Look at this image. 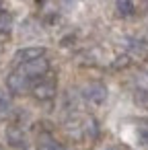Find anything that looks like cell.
<instances>
[{
    "label": "cell",
    "instance_id": "cell-1",
    "mask_svg": "<svg viewBox=\"0 0 148 150\" xmlns=\"http://www.w3.org/2000/svg\"><path fill=\"white\" fill-rule=\"evenodd\" d=\"M6 86H8V91L15 93V95H23L25 91H29L31 80H29L21 70H17V72L8 74V78H6Z\"/></svg>",
    "mask_w": 148,
    "mask_h": 150
},
{
    "label": "cell",
    "instance_id": "cell-6",
    "mask_svg": "<svg viewBox=\"0 0 148 150\" xmlns=\"http://www.w3.org/2000/svg\"><path fill=\"white\" fill-rule=\"evenodd\" d=\"M6 142L15 150H27V138H25L23 129H19V127H8L6 129Z\"/></svg>",
    "mask_w": 148,
    "mask_h": 150
},
{
    "label": "cell",
    "instance_id": "cell-8",
    "mask_svg": "<svg viewBox=\"0 0 148 150\" xmlns=\"http://www.w3.org/2000/svg\"><path fill=\"white\" fill-rule=\"evenodd\" d=\"M117 13L121 17H130L134 13V2L132 0H117Z\"/></svg>",
    "mask_w": 148,
    "mask_h": 150
},
{
    "label": "cell",
    "instance_id": "cell-10",
    "mask_svg": "<svg viewBox=\"0 0 148 150\" xmlns=\"http://www.w3.org/2000/svg\"><path fill=\"white\" fill-rule=\"evenodd\" d=\"M113 66L115 68H127L130 66V56H119V58H115V62H113Z\"/></svg>",
    "mask_w": 148,
    "mask_h": 150
},
{
    "label": "cell",
    "instance_id": "cell-11",
    "mask_svg": "<svg viewBox=\"0 0 148 150\" xmlns=\"http://www.w3.org/2000/svg\"><path fill=\"white\" fill-rule=\"evenodd\" d=\"M8 105V101H6V95L2 93V91H0V109H2V107H6Z\"/></svg>",
    "mask_w": 148,
    "mask_h": 150
},
{
    "label": "cell",
    "instance_id": "cell-3",
    "mask_svg": "<svg viewBox=\"0 0 148 150\" xmlns=\"http://www.w3.org/2000/svg\"><path fill=\"white\" fill-rule=\"evenodd\" d=\"M82 95H84L86 101H91V103H95V105H101V103H105V99H107V88H105V84H101V82H93V84L84 86Z\"/></svg>",
    "mask_w": 148,
    "mask_h": 150
},
{
    "label": "cell",
    "instance_id": "cell-4",
    "mask_svg": "<svg viewBox=\"0 0 148 150\" xmlns=\"http://www.w3.org/2000/svg\"><path fill=\"white\" fill-rule=\"evenodd\" d=\"M45 56V47H39V45H33V47H23L15 54V62L17 64H27V62H33V60H39Z\"/></svg>",
    "mask_w": 148,
    "mask_h": 150
},
{
    "label": "cell",
    "instance_id": "cell-2",
    "mask_svg": "<svg viewBox=\"0 0 148 150\" xmlns=\"http://www.w3.org/2000/svg\"><path fill=\"white\" fill-rule=\"evenodd\" d=\"M47 70H50V62H47L45 58H39V60L27 62V64H23V68H21V72H23L29 80H31V78H39V76H43Z\"/></svg>",
    "mask_w": 148,
    "mask_h": 150
},
{
    "label": "cell",
    "instance_id": "cell-9",
    "mask_svg": "<svg viewBox=\"0 0 148 150\" xmlns=\"http://www.w3.org/2000/svg\"><path fill=\"white\" fill-rule=\"evenodd\" d=\"M37 150H64V146L58 142H43V144H39Z\"/></svg>",
    "mask_w": 148,
    "mask_h": 150
},
{
    "label": "cell",
    "instance_id": "cell-13",
    "mask_svg": "<svg viewBox=\"0 0 148 150\" xmlns=\"http://www.w3.org/2000/svg\"><path fill=\"white\" fill-rule=\"evenodd\" d=\"M107 150H115V148H107Z\"/></svg>",
    "mask_w": 148,
    "mask_h": 150
},
{
    "label": "cell",
    "instance_id": "cell-7",
    "mask_svg": "<svg viewBox=\"0 0 148 150\" xmlns=\"http://www.w3.org/2000/svg\"><path fill=\"white\" fill-rule=\"evenodd\" d=\"M11 27H13V15L6 13V11H0V35L8 33Z\"/></svg>",
    "mask_w": 148,
    "mask_h": 150
},
{
    "label": "cell",
    "instance_id": "cell-14",
    "mask_svg": "<svg viewBox=\"0 0 148 150\" xmlns=\"http://www.w3.org/2000/svg\"><path fill=\"white\" fill-rule=\"evenodd\" d=\"M0 6H2V0H0Z\"/></svg>",
    "mask_w": 148,
    "mask_h": 150
},
{
    "label": "cell",
    "instance_id": "cell-12",
    "mask_svg": "<svg viewBox=\"0 0 148 150\" xmlns=\"http://www.w3.org/2000/svg\"><path fill=\"white\" fill-rule=\"evenodd\" d=\"M142 138H144V142L148 144V129H144V132H142Z\"/></svg>",
    "mask_w": 148,
    "mask_h": 150
},
{
    "label": "cell",
    "instance_id": "cell-5",
    "mask_svg": "<svg viewBox=\"0 0 148 150\" xmlns=\"http://www.w3.org/2000/svg\"><path fill=\"white\" fill-rule=\"evenodd\" d=\"M33 95L39 101H47V99L56 97V82L54 80H39L37 84H33Z\"/></svg>",
    "mask_w": 148,
    "mask_h": 150
}]
</instances>
